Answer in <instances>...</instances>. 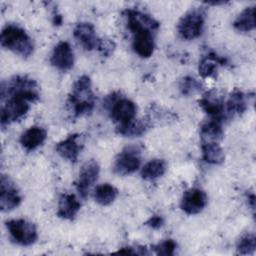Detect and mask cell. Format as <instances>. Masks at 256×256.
I'll return each instance as SVG.
<instances>
[{
  "instance_id": "2",
  "label": "cell",
  "mask_w": 256,
  "mask_h": 256,
  "mask_svg": "<svg viewBox=\"0 0 256 256\" xmlns=\"http://www.w3.org/2000/svg\"><path fill=\"white\" fill-rule=\"evenodd\" d=\"M1 45L21 57H29L34 50V44L27 32L18 25L7 24L1 31Z\"/></svg>"
},
{
  "instance_id": "23",
  "label": "cell",
  "mask_w": 256,
  "mask_h": 256,
  "mask_svg": "<svg viewBox=\"0 0 256 256\" xmlns=\"http://www.w3.org/2000/svg\"><path fill=\"white\" fill-rule=\"evenodd\" d=\"M202 158L205 162L218 165L224 162L225 155L218 142H204L201 144Z\"/></svg>"
},
{
  "instance_id": "26",
  "label": "cell",
  "mask_w": 256,
  "mask_h": 256,
  "mask_svg": "<svg viewBox=\"0 0 256 256\" xmlns=\"http://www.w3.org/2000/svg\"><path fill=\"white\" fill-rule=\"evenodd\" d=\"M94 200L102 205L108 206L114 202L116 197L118 196V190L111 184L105 183L98 185L94 190Z\"/></svg>"
},
{
  "instance_id": "18",
  "label": "cell",
  "mask_w": 256,
  "mask_h": 256,
  "mask_svg": "<svg viewBox=\"0 0 256 256\" xmlns=\"http://www.w3.org/2000/svg\"><path fill=\"white\" fill-rule=\"evenodd\" d=\"M151 126L152 121L150 118L133 119L125 124L118 125L116 132L125 137H137L145 134Z\"/></svg>"
},
{
  "instance_id": "21",
  "label": "cell",
  "mask_w": 256,
  "mask_h": 256,
  "mask_svg": "<svg viewBox=\"0 0 256 256\" xmlns=\"http://www.w3.org/2000/svg\"><path fill=\"white\" fill-rule=\"evenodd\" d=\"M248 108L247 98L245 94L235 89L229 96L226 102V111L230 116H239L242 115Z\"/></svg>"
},
{
  "instance_id": "31",
  "label": "cell",
  "mask_w": 256,
  "mask_h": 256,
  "mask_svg": "<svg viewBox=\"0 0 256 256\" xmlns=\"http://www.w3.org/2000/svg\"><path fill=\"white\" fill-rule=\"evenodd\" d=\"M116 253H120V254H132V255H147L149 254L146 247L143 246H136V247H123L121 249H119Z\"/></svg>"
},
{
  "instance_id": "34",
  "label": "cell",
  "mask_w": 256,
  "mask_h": 256,
  "mask_svg": "<svg viewBox=\"0 0 256 256\" xmlns=\"http://www.w3.org/2000/svg\"><path fill=\"white\" fill-rule=\"evenodd\" d=\"M247 198H248V202L250 203L251 208L254 209V207H255V195L254 194H250V195H248Z\"/></svg>"
},
{
  "instance_id": "14",
  "label": "cell",
  "mask_w": 256,
  "mask_h": 256,
  "mask_svg": "<svg viewBox=\"0 0 256 256\" xmlns=\"http://www.w3.org/2000/svg\"><path fill=\"white\" fill-rule=\"evenodd\" d=\"M133 50L142 58L152 56L155 49L154 32L149 30H139L133 33Z\"/></svg>"
},
{
  "instance_id": "35",
  "label": "cell",
  "mask_w": 256,
  "mask_h": 256,
  "mask_svg": "<svg viewBox=\"0 0 256 256\" xmlns=\"http://www.w3.org/2000/svg\"><path fill=\"white\" fill-rule=\"evenodd\" d=\"M205 3L208 4V5H220V4H225L224 1H220V2H218V1H213V2H205Z\"/></svg>"
},
{
  "instance_id": "9",
  "label": "cell",
  "mask_w": 256,
  "mask_h": 256,
  "mask_svg": "<svg viewBox=\"0 0 256 256\" xmlns=\"http://www.w3.org/2000/svg\"><path fill=\"white\" fill-rule=\"evenodd\" d=\"M123 14L126 18L127 27L132 33L139 30H149L155 33L159 29L158 21L139 10L127 9L123 12Z\"/></svg>"
},
{
  "instance_id": "15",
  "label": "cell",
  "mask_w": 256,
  "mask_h": 256,
  "mask_svg": "<svg viewBox=\"0 0 256 256\" xmlns=\"http://www.w3.org/2000/svg\"><path fill=\"white\" fill-rule=\"evenodd\" d=\"M74 37L81 44V46L87 50L91 51L98 46L99 38L96 36L94 26L88 22H80L74 28Z\"/></svg>"
},
{
  "instance_id": "5",
  "label": "cell",
  "mask_w": 256,
  "mask_h": 256,
  "mask_svg": "<svg viewBox=\"0 0 256 256\" xmlns=\"http://www.w3.org/2000/svg\"><path fill=\"white\" fill-rule=\"evenodd\" d=\"M205 22V12L202 8L197 7L187 11L179 20L177 31L181 38L193 40L202 33Z\"/></svg>"
},
{
  "instance_id": "19",
  "label": "cell",
  "mask_w": 256,
  "mask_h": 256,
  "mask_svg": "<svg viewBox=\"0 0 256 256\" xmlns=\"http://www.w3.org/2000/svg\"><path fill=\"white\" fill-rule=\"evenodd\" d=\"M81 208L80 202L73 194H63L59 198L57 216L65 220H73Z\"/></svg>"
},
{
  "instance_id": "6",
  "label": "cell",
  "mask_w": 256,
  "mask_h": 256,
  "mask_svg": "<svg viewBox=\"0 0 256 256\" xmlns=\"http://www.w3.org/2000/svg\"><path fill=\"white\" fill-rule=\"evenodd\" d=\"M5 224L11 239L18 245L30 246L37 241V229L33 223L25 219H12Z\"/></svg>"
},
{
  "instance_id": "33",
  "label": "cell",
  "mask_w": 256,
  "mask_h": 256,
  "mask_svg": "<svg viewBox=\"0 0 256 256\" xmlns=\"http://www.w3.org/2000/svg\"><path fill=\"white\" fill-rule=\"evenodd\" d=\"M53 24L56 26H59L62 24V16L57 12L53 13Z\"/></svg>"
},
{
  "instance_id": "27",
  "label": "cell",
  "mask_w": 256,
  "mask_h": 256,
  "mask_svg": "<svg viewBox=\"0 0 256 256\" xmlns=\"http://www.w3.org/2000/svg\"><path fill=\"white\" fill-rule=\"evenodd\" d=\"M237 253L241 255L252 254L256 249V237L254 234H245L237 242Z\"/></svg>"
},
{
  "instance_id": "16",
  "label": "cell",
  "mask_w": 256,
  "mask_h": 256,
  "mask_svg": "<svg viewBox=\"0 0 256 256\" xmlns=\"http://www.w3.org/2000/svg\"><path fill=\"white\" fill-rule=\"evenodd\" d=\"M79 134H71L66 139L56 144V152L65 160L76 163L81 151V145L78 143Z\"/></svg>"
},
{
  "instance_id": "11",
  "label": "cell",
  "mask_w": 256,
  "mask_h": 256,
  "mask_svg": "<svg viewBox=\"0 0 256 256\" xmlns=\"http://www.w3.org/2000/svg\"><path fill=\"white\" fill-rule=\"evenodd\" d=\"M0 208L3 212H8L18 207L21 203V196L14 183L6 176H1Z\"/></svg>"
},
{
  "instance_id": "13",
  "label": "cell",
  "mask_w": 256,
  "mask_h": 256,
  "mask_svg": "<svg viewBox=\"0 0 256 256\" xmlns=\"http://www.w3.org/2000/svg\"><path fill=\"white\" fill-rule=\"evenodd\" d=\"M51 64L60 71H68L74 65V53L70 44L66 41L59 42L53 49Z\"/></svg>"
},
{
  "instance_id": "32",
  "label": "cell",
  "mask_w": 256,
  "mask_h": 256,
  "mask_svg": "<svg viewBox=\"0 0 256 256\" xmlns=\"http://www.w3.org/2000/svg\"><path fill=\"white\" fill-rule=\"evenodd\" d=\"M164 223V220L161 216H158V215H154L152 217H150L147 221H146V225L149 226L150 228L152 229H159L160 227H162Z\"/></svg>"
},
{
  "instance_id": "3",
  "label": "cell",
  "mask_w": 256,
  "mask_h": 256,
  "mask_svg": "<svg viewBox=\"0 0 256 256\" xmlns=\"http://www.w3.org/2000/svg\"><path fill=\"white\" fill-rule=\"evenodd\" d=\"M1 110H0V122L1 126L5 127L15 121L22 119L28 112L30 106L29 102H33L32 99L19 92L8 93L1 96Z\"/></svg>"
},
{
  "instance_id": "25",
  "label": "cell",
  "mask_w": 256,
  "mask_h": 256,
  "mask_svg": "<svg viewBox=\"0 0 256 256\" xmlns=\"http://www.w3.org/2000/svg\"><path fill=\"white\" fill-rule=\"evenodd\" d=\"M165 172L166 162L163 159H153L143 166L141 170V176L144 180L152 181L163 176Z\"/></svg>"
},
{
  "instance_id": "28",
  "label": "cell",
  "mask_w": 256,
  "mask_h": 256,
  "mask_svg": "<svg viewBox=\"0 0 256 256\" xmlns=\"http://www.w3.org/2000/svg\"><path fill=\"white\" fill-rule=\"evenodd\" d=\"M179 89L183 95L189 96L191 94L199 92L202 89V84L197 79L191 76H186L180 81Z\"/></svg>"
},
{
  "instance_id": "8",
  "label": "cell",
  "mask_w": 256,
  "mask_h": 256,
  "mask_svg": "<svg viewBox=\"0 0 256 256\" xmlns=\"http://www.w3.org/2000/svg\"><path fill=\"white\" fill-rule=\"evenodd\" d=\"M100 168L98 163L95 160L87 161L80 169L79 176L75 181V187L82 199H86L90 188L97 181L99 176Z\"/></svg>"
},
{
  "instance_id": "12",
  "label": "cell",
  "mask_w": 256,
  "mask_h": 256,
  "mask_svg": "<svg viewBox=\"0 0 256 256\" xmlns=\"http://www.w3.org/2000/svg\"><path fill=\"white\" fill-rule=\"evenodd\" d=\"M199 105L205 113L212 117V119L221 121L223 118L224 99L219 91L215 89L207 91L199 100Z\"/></svg>"
},
{
  "instance_id": "17",
  "label": "cell",
  "mask_w": 256,
  "mask_h": 256,
  "mask_svg": "<svg viewBox=\"0 0 256 256\" xmlns=\"http://www.w3.org/2000/svg\"><path fill=\"white\" fill-rule=\"evenodd\" d=\"M47 132L44 128L39 126H32L22 133L20 143L27 151H33L41 146L46 140Z\"/></svg>"
},
{
  "instance_id": "10",
  "label": "cell",
  "mask_w": 256,
  "mask_h": 256,
  "mask_svg": "<svg viewBox=\"0 0 256 256\" xmlns=\"http://www.w3.org/2000/svg\"><path fill=\"white\" fill-rule=\"evenodd\" d=\"M207 201V195L202 189L191 188L184 193L180 206L186 214L195 215L205 208Z\"/></svg>"
},
{
  "instance_id": "22",
  "label": "cell",
  "mask_w": 256,
  "mask_h": 256,
  "mask_svg": "<svg viewBox=\"0 0 256 256\" xmlns=\"http://www.w3.org/2000/svg\"><path fill=\"white\" fill-rule=\"evenodd\" d=\"M201 142H218L223 138V128L220 120L211 119L205 122L200 129Z\"/></svg>"
},
{
  "instance_id": "30",
  "label": "cell",
  "mask_w": 256,
  "mask_h": 256,
  "mask_svg": "<svg viewBox=\"0 0 256 256\" xmlns=\"http://www.w3.org/2000/svg\"><path fill=\"white\" fill-rule=\"evenodd\" d=\"M114 48H115V44H114L113 41H111V40H109V39H99L97 49H98L104 56L110 55V54L113 52Z\"/></svg>"
},
{
  "instance_id": "1",
  "label": "cell",
  "mask_w": 256,
  "mask_h": 256,
  "mask_svg": "<svg viewBox=\"0 0 256 256\" xmlns=\"http://www.w3.org/2000/svg\"><path fill=\"white\" fill-rule=\"evenodd\" d=\"M95 100L90 77L82 75L74 83L68 96V105L72 113L75 117L91 114L95 106Z\"/></svg>"
},
{
  "instance_id": "4",
  "label": "cell",
  "mask_w": 256,
  "mask_h": 256,
  "mask_svg": "<svg viewBox=\"0 0 256 256\" xmlns=\"http://www.w3.org/2000/svg\"><path fill=\"white\" fill-rule=\"evenodd\" d=\"M104 105L108 109L110 117L117 122L118 125L125 124L135 119L137 106L133 101L121 97L118 93H112L107 96Z\"/></svg>"
},
{
  "instance_id": "24",
  "label": "cell",
  "mask_w": 256,
  "mask_h": 256,
  "mask_svg": "<svg viewBox=\"0 0 256 256\" xmlns=\"http://www.w3.org/2000/svg\"><path fill=\"white\" fill-rule=\"evenodd\" d=\"M233 26L240 32H249L255 28V6L246 7L236 17Z\"/></svg>"
},
{
  "instance_id": "20",
  "label": "cell",
  "mask_w": 256,
  "mask_h": 256,
  "mask_svg": "<svg viewBox=\"0 0 256 256\" xmlns=\"http://www.w3.org/2000/svg\"><path fill=\"white\" fill-rule=\"evenodd\" d=\"M226 63V59L218 56L214 52H210L205 55L199 62L198 71L201 77L209 78L214 77L218 68Z\"/></svg>"
},
{
  "instance_id": "29",
  "label": "cell",
  "mask_w": 256,
  "mask_h": 256,
  "mask_svg": "<svg viewBox=\"0 0 256 256\" xmlns=\"http://www.w3.org/2000/svg\"><path fill=\"white\" fill-rule=\"evenodd\" d=\"M176 248H177V244L172 239H167L165 241H162L158 245L154 246L155 253L157 255H163V256L174 255Z\"/></svg>"
},
{
  "instance_id": "7",
  "label": "cell",
  "mask_w": 256,
  "mask_h": 256,
  "mask_svg": "<svg viewBox=\"0 0 256 256\" xmlns=\"http://www.w3.org/2000/svg\"><path fill=\"white\" fill-rule=\"evenodd\" d=\"M141 163V149L138 146L125 147L115 158L113 172L119 176L134 173Z\"/></svg>"
}]
</instances>
